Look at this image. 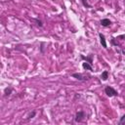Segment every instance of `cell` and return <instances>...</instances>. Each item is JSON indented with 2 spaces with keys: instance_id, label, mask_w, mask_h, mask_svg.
I'll return each mask as SVG.
<instances>
[{
  "instance_id": "1",
  "label": "cell",
  "mask_w": 125,
  "mask_h": 125,
  "mask_svg": "<svg viewBox=\"0 0 125 125\" xmlns=\"http://www.w3.org/2000/svg\"><path fill=\"white\" fill-rule=\"evenodd\" d=\"M105 93L106 94V96L107 97H115V96H117L118 95V93L112 88V87H111V86H107V87H106V89H105Z\"/></svg>"
},
{
  "instance_id": "2",
  "label": "cell",
  "mask_w": 125,
  "mask_h": 125,
  "mask_svg": "<svg viewBox=\"0 0 125 125\" xmlns=\"http://www.w3.org/2000/svg\"><path fill=\"white\" fill-rule=\"evenodd\" d=\"M84 116H85V114H84L83 112H76V115H75L74 120H75L76 122H80V121L83 119Z\"/></svg>"
},
{
  "instance_id": "3",
  "label": "cell",
  "mask_w": 125,
  "mask_h": 125,
  "mask_svg": "<svg viewBox=\"0 0 125 125\" xmlns=\"http://www.w3.org/2000/svg\"><path fill=\"white\" fill-rule=\"evenodd\" d=\"M72 77H74V78H76V79H78V80H87L88 78H86V76H84V75H82L81 73H73L72 74Z\"/></svg>"
},
{
  "instance_id": "4",
  "label": "cell",
  "mask_w": 125,
  "mask_h": 125,
  "mask_svg": "<svg viewBox=\"0 0 125 125\" xmlns=\"http://www.w3.org/2000/svg\"><path fill=\"white\" fill-rule=\"evenodd\" d=\"M82 68L84 69H86V70H93V68H92V65L90 64V62H84L83 64H82Z\"/></svg>"
},
{
  "instance_id": "5",
  "label": "cell",
  "mask_w": 125,
  "mask_h": 125,
  "mask_svg": "<svg viewBox=\"0 0 125 125\" xmlns=\"http://www.w3.org/2000/svg\"><path fill=\"white\" fill-rule=\"evenodd\" d=\"M99 36H100V41H101V44L103 45L104 48H106V42L105 35H104V34H102V33H99Z\"/></svg>"
},
{
  "instance_id": "6",
  "label": "cell",
  "mask_w": 125,
  "mask_h": 125,
  "mask_svg": "<svg viewBox=\"0 0 125 125\" xmlns=\"http://www.w3.org/2000/svg\"><path fill=\"white\" fill-rule=\"evenodd\" d=\"M111 24H112V22L109 21L108 19H103V20L101 21V25H102L103 26H108Z\"/></svg>"
},
{
  "instance_id": "7",
  "label": "cell",
  "mask_w": 125,
  "mask_h": 125,
  "mask_svg": "<svg viewBox=\"0 0 125 125\" xmlns=\"http://www.w3.org/2000/svg\"><path fill=\"white\" fill-rule=\"evenodd\" d=\"M101 78H102L103 80H106L107 78H108V71H106V70L103 71V73L101 75Z\"/></svg>"
},
{
  "instance_id": "8",
  "label": "cell",
  "mask_w": 125,
  "mask_h": 125,
  "mask_svg": "<svg viewBox=\"0 0 125 125\" xmlns=\"http://www.w3.org/2000/svg\"><path fill=\"white\" fill-rule=\"evenodd\" d=\"M119 124L120 125H124L125 124V114L120 118V121H119Z\"/></svg>"
},
{
  "instance_id": "9",
  "label": "cell",
  "mask_w": 125,
  "mask_h": 125,
  "mask_svg": "<svg viewBox=\"0 0 125 125\" xmlns=\"http://www.w3.org/2000/svg\"><path fill=\"white\" fill-rule=\"evenodd\" d=\"M82 3H83V5L85 6V7H87V8H90L91 6L88 4V0H82Z\"/></svg>"
},
{
  "instance_id": "10",
  "label": "cell",
  "mask_w": 125,
  "mask_h": 125,
  "mask_svg": "<svg viewBox=\"0 0 125 125\" xmlns=\"http://www.w3.org/2000/svg\"><path fill=\"white\" fill-rule=\"evenodd\" d=\"M11 92H12V89H11V88H9V89L6 88V89H5V95H6V96H7V95H10Z\"/></svg>"
},
{
  "instance_id": "11",
  "label": "cell",
  "mask_w": 125,
  "mask_h": 125,
  "mask_svg": "<svg viewBox=\"0 0 125 125\" xmlns=\"http://www.w3.org/2000/svg\"><path fill=\"white\" fill-rule=\"evenodd\" d=\"M34 116H35V112H32L31 113H29L28 118H32V117H34Z\"/></svg>"
}]
</instances>
